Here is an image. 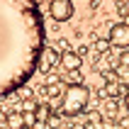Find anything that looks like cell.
<instances>
[{
    "label": "cell",
    "mask_w": 129,
    "mask_h": 129,
    "mask_svg": "<svg viewBox=\"0 0 129 129\" xmlns=\"http://www.w3.org/2000/svg\"><path fill=\"white\" fill-rule=\"evenodd\" d=\"M37 98H39V100H46V85H39V88H37Z\"/></svg>",
    "instance_id": "19"
},
{
    "label": "cell",
    "mask_w": 129,
    "mask_h": 129,
    "mask_svg": "<svg viewBox=\"0 0 129 129\" xmlns=\"http://www.w3.org/2000/svg\"><path fill=\"white\" fill-rule=\"evenodd\" d=\"M90 102V90L83 83H68L63 90V100L58 102V115L63 117H78L85 112Z\"/></svg>",
    "instance_id": "2"
},
{
    "label": "cell",
    "mask_w": 129,
    "mask_h": 129,
    "mask_svg": "<svg viewBox=\"0 0 129 129\" xmlns=\"http://www.w3.org/2000/svg\"><path fill=\"white\" fill-rule=\"evenodd\" d=\"M46 124H49V129H61V115L51 110V115L46 117Z\"/></svg>",
    "instance_id": "13"
},
{
    "label": "cell",
    "mask_w": 129,
    "mask_h": 129,
    "mask_svg": "<svg viewBox=\"0 0 129 129\" xmlns=\"http://www.w3.org/2000/svg\"><path fill=\"white\" fill-rule=\"evenodd\" d=\"M117 112H119V110H117V102H115V100H110V102H107V107H105V115H107V117H117Z\"/></svg>",
    "instance_id": "16"
},
{
    "label": "cell",
    "mask_w": 129,
    "mask_h": 129,
    "mask_svg": "<svg viewBox=\"0 0 129 129\" xmlns=\"http://www.w3.org/2000/svg\"><path fill=\"white\" fill-rule=\"evenodd\" d=\"M22 117H24V127H37V117H34V112H22Z\"/></svg>",
    "instance_id": "15"
},
{
    "label": "cell",
    "mask_w": 129,
    "mask_h": 129,
    "mask_svg": "<svg viewBox=\"0 0 129 129\" xmlns=\"http://www.w3.org/2000/svg\"><path fill=\"white\" fill-rule=\"evenodd\" d=\"M56 63H58V51L54 49V46H44V49H42V56H39V66H37V71L49 73Z\"/></svg>",
    "instance_id": "5"
},
{
    "label": "cell",
    "mask_w": 129,
    "mask_h": 129,
    "mask_svg": "<svg viewBox=\"0 0 129 129\" xmlns=\"http://www.w3.org/2000/svg\"><path fill=\"white\" fill-rule=\"evenodd\" d=\"M119 129H129V115H124V117H119V124H117Z\"/></svg>",
    "instance_id": "18"
},
{
    "label": "cell",
    "mask_w": 129,
    "mask_h": 129,
    "mask_svg": "<svg viewBox=\"0 0 129 129\" xmlns=\"http://www.w3.org/2000/svg\"><path fill=\"white\" fill-rule=\"evenodd\" d=\"M76 12L73 0H51L49 3V17L54 22H68Z\"/></svg>",
    "instance_id": "4"
},
{
    "label": "cell",
    "mask_w": 129,
    "mask_h": 129,
    "mask_svg": "<svg viewBox=\"0 0 129 129\" xmlns=\"http://www.w3.org/2000/svg\"><path fill=\"white\" fill-rule=\"evenodd\" d=\"M44 3L0 0V98L17 93L37 73L46 46Z\"/></svg>",
    "instance_id": "1"
},
{
    "label": "cell",
    "mask_w": 129,
    "mask_h": 129,
    "mask_svg": "<svg viewBox=\"0 0 129 129\" xmlns=\"http://www.w3.org/2000/svg\"><path fill=\"white\" fill-rule=\"evenodd\" d=\"M49 115H51V105H49L46 100H39V102H37V107H34V117H37V122H42V124H44Z\"/></svg>",
    "instance_id": "10"
},
{
    "label": "cell",
    "mask_w": 129,
    "mask_h": 129,
    "mask_svg": "<svg viewBox=\"0 0 129 129\" xmlns=\"http://www.w3.org/2000/svg\"><path fill=\"white\" fill-rule=\"evenodd\" d=\"M119 66H129V49H122V54H119Z\"/></svg>",
    "instance_id": "17"
},
{
    "label": "cell",
    "mask_w": 129,
    "mask_h": 129,
    "mask_svg": "<svg viewBox=\"0 0 129 129\" xmlns=\"http://www.w3.org/2000/svg\"><path fill=\"white\" fill-rule=\"evenodd\" d=\"M117 80L124 83V85H129V66H119L117 63Z\"/></svg>",
    "instance_id": "12"
},
{
    "label": "cell",
    "mask_w": 129,
    "mask_h": 129,
    "mask_svg": "<svg viewBox=\"0 0 129 129\" xmlns=\"http://www.w3.org/2000/svg\"><path fill=\"white\" fill-rule=\"evenodd\" d=\"M124 24H129V12H124Z\"/></svg>",
    "instance_id": "22"
},
{
    "label": "cell",
    "mask_w": 129,
    "mask_h": 129,
    "mask_svg": "<svg viewBox=\"0 0 129 129\" xmlns=\"http://www.w3.org/2000/svg\"><path fill=\"white\" fill-rule=\"evenodd\" d=\"M100 95H105V98H110V100H117V98L122 95V83H119V80H110V83H102Z\"/></svg>",
    "instance_id": "7"
},
{
    "label": "cell",
    "mask_w": 129,
    "mask_h": 129,
    "mask_svg": "<svg viewBox=\"0 0 129 129\" xmlns=\"http://www.w3.org/2000/svg\"><path fill=\"white\" fill-rule=\"evenodd\" d=\"M24 129H39V127H24Z\"/></svg>",
    "instance_id": "23"
},
{
    "label": "cell",
    "mask_w": 129,
    "mask_h": 129,
    "mask_svg": "<svg viewBox=\"0 0 129 129\" xmlns=\"http://www.w3.org/2000/svg\"><path fill=\"white\" fill-rule=\"evenodd\" d=\"M58 63H61V68H66V71H80V66H83V56H78L76 51H63L61 56H58Z\"/></svg>",
    "instance_id": "6"
},
{
    "label": "cell",
    "mask_w": 129,
    "mask_h": 129,
    "mask_svg": "<svg viewBox=\"0 0 129 129\" xmlns=\"http://www.w3.org/2000/svg\"><path fill=\"white\" fill-rule=\"evenodd\" d=\"M76 54H78V56H85V54H88V46H85V44H80V46H78V51H76Z\"/></svg>",
    "instance_id": "20"
},
{
    "label": "cell",
    "mask_w": 129,
    "mask_h": 129,
    "mask_svg": "<svg viewBox=\"0 0 129 129\" xmlns=\"http://www.w3.org/2000/svg\"><path fill=\"white\" fill-rule=\"evenodd\" d=\"M54 49H56V51H68V49H71V44H68L66 37H56V39H54Z\"/></svg>",
    "instance_id": "14"
},
{
    "label": "cell",
    "mask_w": 129,
    "mask_h": 129,
    "mask_svg": "<svg viewBox=\"0 0 129 129\" xmlns=\"http://www.w3.org/2000/svg\"><path fill=\"white\" fill-rule=\"evenodd\" d=\"M124 105H127V110H129V88H127V93H124Z\"/></svg>",
    "instance_id": "21"
},
{
    "label": "cell",
    "mask_w": 129,
    "mask_h": 129,
    "mask_svg": "<svg viewBox=\"0 0 129 129\" xmlns=\"http://www.w3.org/2000/svg\"><path fill=\"white\" fill-rule=\"evenodd\" d=\"M107 42L112 44V49H129V24L124 22H115L107 32Z\"/></svg>",
    "instance_id": "3"
},
{
    "label": "cell",
    "mask_w": 129,
    "mask_h": 129,
    "mask_svg": "<svg viewBox=\"0 0 129 129\" xmlns=\"http://www.w3.org/2000/svg\"><path fill=\"white\" fill-rule=\"evenodd\" d=\"M46 85V100H58L61 95H63L66 85L61 83V80H54V83H44Z\"/></svg>",
    "instance_id": "9"
},
{
    "label": "cell",
    "mask_w": 129,
    "mask_h": 129,
    "mask_svg": "<svg viewBox=\"0 0 129 129\" xmlns=\"http://www.w3.org/2000/svg\"><path fill=\"white\" fill-rule=\"evenodd\" d=\"M5 124H7V129H24L22 110H10V112L5 115Z\"/></svg>",
    "instance_id": "8"
},
{
    "label": "cell",
    "mask_w": 129,
    "mask_h": 129,
    "mask_svg": "<svg viewBox=\"0 0 129 129\" xmlns=\"http://www.w3.org/2000/svg\"><path fill=\"white\" fill-rule=\"evenodd\" d=\"M110 49H112V44H110L107 39H98V42H95V56L98 58H102Z\"/></svg>",
    "instance_id": "11"
}]
</instances>
